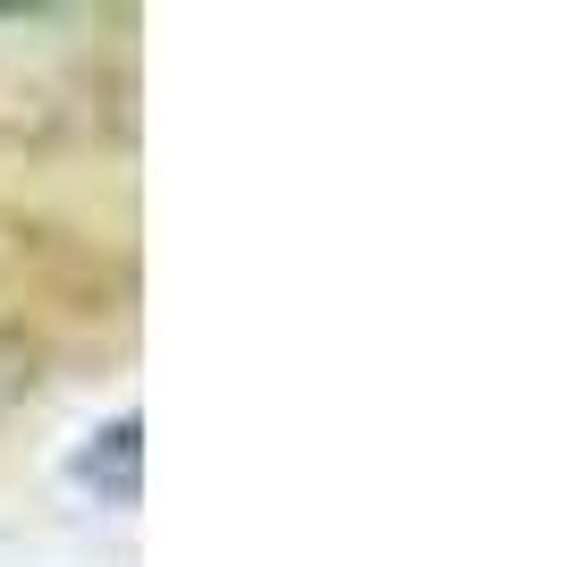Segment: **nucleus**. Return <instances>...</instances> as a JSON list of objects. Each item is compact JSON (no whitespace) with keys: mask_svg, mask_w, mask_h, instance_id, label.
Segmentation results:
<instances>
[]
</instances>
